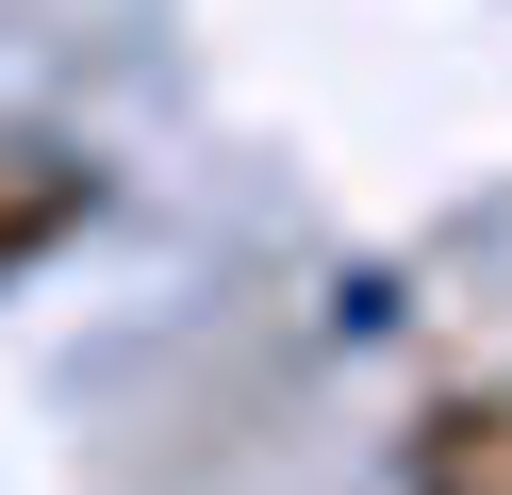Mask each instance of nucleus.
Instances as JSON below:
<instances>
[{
  "mask_svg": "<svg viewBox=\"0 0 512 495\" xmlns=\"http://www.w3.org/2000/svg\"><path fill=\"white\" fill-rule=\"evenodd\" d=\"M83 215H100V165H83L67 132H0V264H34V248H67Z\"/></svg>",
  "mask_w": 512,
  "mask_h": 495,
  "instance_id": "2",
  "label": "nucleus"
},
{
  "mask_svg": "<svg viewBox=\"0 0 512 495\" xmlns=\"http://www.w3.org/2000/svg\"><path fill=\"white\" fill-rule=\"evenodd\" d=\"M397 479L413 495H512V380H463L397 429Z\"/></svg>",
  "mask_w": 512,
  "mask_h": 495,
  "instance_id": "1",
  "label": "nucleus"
}]
</instances>
